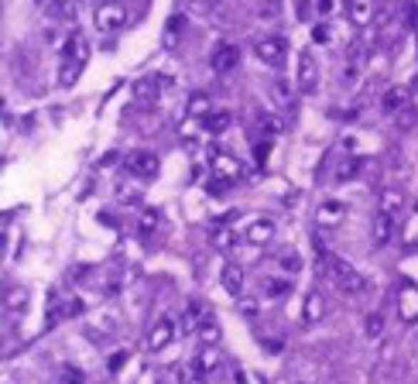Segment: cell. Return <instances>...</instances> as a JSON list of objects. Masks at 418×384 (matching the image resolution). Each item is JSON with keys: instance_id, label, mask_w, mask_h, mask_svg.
I'll return each mask as SVG.
<instances>
[{"instance_id": "cell-1", "label": "cell", "mask_w": 418, "mask_h": 384, "mask_svg": "<svg viewBox=\"0 0 418 384\" xmlns=\"http://www.w3.org/2000/svg\"><path fill=\"white\" fill-rule=\"evenodd\" d=\"M319 271L326 275V278H332L336 285H340V292H347V295H364L367 292V278L353 268V264H347L343 258H336V254H326V247H319Z\"/></svg>"}, {"instance_id": "cell-21", "label": "cell", "mask_w": 418, "mask_h": 384, "mask_svg": "<svg viewBox=\"0 0 418 384\" xmlns=\"http://www.w3.org/2000/svg\"><path fill=\"white\" fill-rule=\"evenodd\" d=\"M381 210L391 213V216H398V213L404 210V192L394 189V186H391V189H384L381 192Z\"/></svg>"}, {"instance_id": "cell-2", "label": "cell", "mask_w": 418, "mask_h": 384, "mask_svg": "<svg viewBox=\"0 0 418 384\" xmlns=\"http://www.w3.org/2000/svg\"><path fill=\"white\" fill-rule=\"evenodd\" d=\"M254 55L261 59L264 66H275V69H281L285 66V55H288V45H285V38H261L258 45H254Z\"/></svg>"}, {"instance_id": "cell-20", "label": "cell", "mask_w": 418, "mask_h": 384, "mask_svg": "<svg viewBox=\"0 0 418 384\" xmlns=\"http://www.w3.org/2000/svg\"><path fill=\"white\" fill-rule=\"evenodd\" d=\"M117 199H121L123 206H138V203H141L138 178H121V182H117Z\"/></svg>"}, {"instance_id": "cell-3", "label": "cell", "mask_w": 418, "mask_h": 384, "mask_svg": "<svg viewBox=\"0 0 418 384\" xmlns=\"http://www.w3.org/2000/svg\"><path fill=\"white\" fill-rule=\"evenodd\" d=\"M127 172L134 175L138 182L158 178V155H151V151H134V155L127 158Z\"/></svg>"}, {"instance_id": "cell-37", "label": "cell", "mask_w": 418, "mask_h": 384, "mask_svg": "<svg viewBox=\"0 0 418 384\" xmlns=\"http://www.w3.org/2000/svg\"><path fill=\"white\" fill-rule=\"evenodd\" d=\"M206 189H209V196H223V192L230 189V182H227V178H220V175H216V178L209 182Z\"/></svg>"}, {"instance_id": "cell-33", "label": "cell", "mask_w": 418, "mask_h": 384, "mask_svg": "<svg viewBox=\"0 0 418 384\" xmlns=\"http://www.w3.org/2000/svg\"><path fill=\"white\" fill-rule=\"evenodd\" d=\"M271 93H275V96H278V103L285 106V110H292V103H295V100H292V89L285 86V83H281V79H278V83H275V86H271Z\"/></svg>"}, {"instance_id": "cell-35", "label": "cell", "mask_w": 418, "mask_h": 384, "mask_svg": "<svg viewBox=\"0 0 418 384\" xmlns=\"http://www.w3.org/2000/svg\"><path fill=\"white\" fill-rule=\"evenodd\" d=\"M381 333H384V319H381V315H377V313L367 315V336H370V340H377Z\"/></svg>"}, {"instance_id": "cell-12", "label": "cell", "mask_w": 418, "mask_h": 384, "mask_svg": "<svg viewBox=\"0 0 418 384\" xmlns=\"http://www.w3.org/2000/svg\"><path fill=\"white\" fill-rule=\"evenodd\" d=\"M343 216H347V206H343L340 199H330V203H322V206H319V213H315L319 227H340V223H343Z\"/></svg>"}, {"instance_id": "cell-16", "label": "cell", "mask_w": 418, "mask_h": 384, "mask_svg": "<svg viewBox=\"0 0 418 384\" xmlns=\"http://www.w3.org/2000/svg\"><path fill=\"white\" fill-rule=\"evenodd\" d=\"M192 364L199 367V374H213V370H220V364H223V353H220V347H203L195 353Z\"/></svg>"}, {"instance_id": "cell-7", "label": "cell", "mask_w": 418, "mask_h": 384, "mask_svg": "<svg viewBox=\"0 0 418 384\" xmlns=\"http://www.w3.org/2000/svg\"><path fill=\"white\" fill-rule=\"evenodd\" d=\"M168 86H172V79H168V76H144V79L134 83V100H138V103H151L158 93H161V89H168Z\"/></svg>"}, {"instance_id": "cell-38", "label": "cell", "mask_w": 418, "mask_h": 384, "mask_svg": "<svg viewBox=\"0 0 418 384\" xmlns=\"http://www.w3.org/2000/svg\"><path fill=\"white\" fill-rule=\"evenodd\" d=\"M52 14L55 18H76L79 7H76V4H62V7H52Z\"/></svg>"}, {"instance_id": "cell-15", "label": "cell", "mask_w": 418, "mask_h": 384, "mask_svg": "<svg viewBox=\"0 0 418 384\" xmlns=\"http://www.w3.org/2000/svg\"><path fill=\"white\" fill-rule=\"evenodd\" d=\"M213 168H216L220 178H227V182H237V178L244 175V165L233 155H213Z\"/></svg>"}, {"instance_id": "cell-30", "label": "cell", "mask_w": 418, "mask_h": 384, "mask_svg": "<svg viewBox=\"0 0 418 384\" xmlns=\"http://www.w3.org/2000/svg\"><path fill=\"white\" fill-rule=\"evenodd\" d=\"M158 220H161V216H158V210H144L141 213V233H155L158 230Z\"/></svg>"}, {"instance_id": "cell-27", "label": "cell", "mask_w": 418, "mask_h": 384, "mask_svg": "<svg viewBox=\"0 0 418 384\" xmlns=\"http://www.w3.org/2000/svg\"><path fill=\"white\" fill-rule=\"evenodd\" d=\"M83 76V62H62V69H58V83L62 86H76V79Z\"/></svg>"}, {"instance_id": "cell-39", "label": "cell", "mask_w": 418, "mask_h": 384, "mask_svg": "<svg viewBox=\"0 0 418 384\" xmlns=\"http://www.w3.org/2000/svg\"><path fill=\"white\" fill-rule=\"evenodd\" d=\"M258 309H261V305H258V298H244V302H240V313L244 315H258Z\"/></svg>"}, {"instance_id": "cell-19", "label": "cell", "mask_w": 418, "mask_h": 384, "mask_svg": "<svg viewBox=\"0 0 418 384\" xmlns=\"http://www.w3.org/2000/svg\"><path fill=\"white\" fill-rule=\"evenodd\" d=\"M404 106H408V93H404V89H387V93L381 96V110H384V113H394V117H398Z\"/></svg>"}, {"instance_id": "cell-13", "label": "cell", "mask_w": 418, "mask_h": 384, "mask_svg": "<svg viewBox=\"0 0 418 384\" xmlns=\"http://www.w3.org/2000/svg\"><path fill=\"white\" fill-rule=\"evenodd\" d=\"M398 313L404 323H415L418 319V288L415 285H404L398 295Z\"/></svg>"}, {"instance_id": "cell-22", "label": "cell", "mask_w": 418, "mask_h": 384, "mask_svg": "<svg viewBox=\"0 0 418 384\" xmlns=\"http://www.w3.org/2000/svg\"><path fill=\"white\" fill-rule=\"evenodd\" d=\"M189 113L206 121L209 113H213V100H209V93H192L189 96Z\"/></svg>"}, {"instance_id": "cell-17", "label": "cell", "mask_w": 418, "mask_h": 384, "mask_svg": "<svg viewBox=\"0 0 418 384\" xmlns=\"http://www.w3.org/2000/svg\"><path fill=\"white\" fill-rule=\"evenodd\" d=\"M220 281H223V288H227L230 295H240L244 292V268L240 264H223Z\"/></svg>"}, {"instance_id": "cell-31", "label": "cell", "mask_w": 418, "mask_h": 384, "mask_svg": "<svg viewBox=\"0 0 418 384\" xmlns=\"http://www.w3.org/2000/svg\"><path fill=\"white\" fill-rule=\"evenodd\" d=\"M288 288H292V285H288V281H285V278H271V281H267V285H264V292H267V295H271V298H281V295H288Z\"/></svg>"}, {"instance_id": "cell-32", "label": "cell", "mask_w": 418, "mask_h": 384, "mask_svg": "<svg viewBox=\"0 0 418 384\" xmlns=\"http://www.w3.org/2000/svg\"><path fill=\"white\" fill-rule=\"evenodd\" d=\"M415 123H418V110H415V106H404V110L398 113V127H401V131H412Z\"/></svg>"}, {"instance_id": "cell-4", "label": "cell", "mask_w": 418, "mask_h": 384, "mask_svg": "<svg viewBox=\"0 0 418 384\" xmlns=\"http://www.w3.org/2000/svg\"><path fill=\"white\" fill-rule=\"evenodd\" d=\"M175 336H178V326H175V319H168V315H161L155 326H151V333H148V350H155V353H161V350L172 343Z\"/></svg>"}, {"instance_id": "cell-36", "label": "cell", "mask_w": 418, "mask_h": 384, "mask_svg": "<svg viewBox=\"0 0 418 384\" xmlns=\"http://www.w3.org/2000/svg\"><path fill=\"white\" fill-rule=\"evenodd\" d=\"M312 38H315V41H319V45H330V41H332V31H330V24H315Z\"/></svg>"}, {"instance_id": "cell-5", "label": "cell", "mask_w": 418, "mask_h": 384, "mask_svg": "<svg viewBox=\"0 0 418 384\" xmlns=\"http://www.w3.org/2000/svg\"><path fill=\"white\" fill-rule=\"evenodd\" d=\"M394 230H398V216H391V213H384V210L374 213V220H370V237H374V247L391 244Z\"/></svg>"}, {"instance_id": "cell-8", "label": "cell", "mask_w": 418, "mask_h": 384, "mask_svg": "<svg viewBox=\"0 0 418 384\" xmlns=\"http://www.w3.org/2000/svg\"><path fill=\"white\" fill-rule=\"evenodd\" d=\"M123 21H127V11L121 4H100L96 7V28L100 31H117V28H123Z\"/></svg>"}, {"instance_id": "cell-41", "label": "cell", "mask_w": 418, "mask_h": 384, "mask_svg": "<svg viewBox=\"0 0 418 384\" xmlns=\"http://www.w3.org/2000/svg\"><path fill=\"white\" fill-rule=\"evenodd\" d=\"M319 14H336V4H332V0L330 4H319Z\"/></svg>"}, {"instance_id": "cell-40", "label": "cell", "mask_w": 418, "mask_h": 384, "mask_svg": "<svg viewBox=\"0 0 418 384\" xmlns=\"http://www.w3.org/2000/svg\"><path fill=\"white\" fill-rule=\"evenodd\" d=\"M123 364H127V353H123V350H121V353H113V357L106 360V367H110V370H121Z\"/></svg>"}, {"instance_id": "cell-29", "label": "cell", "mask_w": 418, "mask_h": 384, "mask_svg": "<svg viewBox=\"0 0 418 384\" xmlns=\"http://www.w3.org/2000/svg\"><path fill=\"white\" fill-rule=\"evenodd\" d=\"M258 123H261V131L267 134V138H275V134L281 131V121H278V117H275V113H264V110L258 113Z\"/></svg>"}, {"instance_id": "cell-18", "label": "cell", "mask_w": 418, "mask_h": 384, "mask_svg": "<svg viewBox=\"0 0 418 384\" xmlns=\"http://www.w3.org/2000/svg\"><path fill=\"white\" fill-rule=\"evenodd\" d=\"M347 18L357 24V28H367L370 21H374V4H367V0H357V4H350L347 7Z\"/></svg>"}, {"instance_id": "cell-14", "label": "cell", "mask_w": 418, "mask_h": 384, "mask_svg": "<svg viewBox=\"0 0 418 384\" xmlns=\"http://www.w3.org/2000/svg\"><path fill=\"white\" fill-rule=\"evenodd\" d=\"M86 38L79 35V31H72L69 38H66V45H62V62H83L86 66Z\"/></svg>"}, {"instance_id": "cell-11", "label": "cell", "mask_w": 418, "mask_h": 384, "mask_svg": "<svg viewBox=\"0 0 418 384\" xmlns=\"http://www.w3.org/2000/svg\"><path fill=\"white\" fill-rule=\"evenodd\" d=\"M326 319V298L319 295V292H309L305 302H302V323L305 326H315V323H322Z\"/></svg>"}, {"instance_id": "cell-10", "label": "cell", "mask_w": 418, "mask_h": 384, "mask_svg": "<svg viewBox=\"0 0 418 384\" xmlns=\"http://www.w3.org/2000/svg\"><path fill=\"white\" fill-rule=\"evenodd\" d=\"M275 241V220L271 216H258L247 223V244H271Z\"/></svg>"}, {"instance_id": "cell-26", "label": "cell", "mask_w": 418, "mask_h": 384, "mask_svg": "<svg viewBox=\"0 0 418 384\" xmlns=\"http://www.w3.org/2000/svg\"><path fill=\"white\" fill-rule=\"evenodd\" d=\"M182 31H185V18H182V14H175V18L168 21V28H165V49H175V45H178V38H182Z\"/></svg>"}, {"instance_id": "cell-24", "label": "cell", "mask_w": 418, "mask_h": 384, "mask_svg": "<svg viewBox=\"0 0 418 384\" xmlns=\"http://www.w3.org/2000/svg\"><path fill=\"white\" fill-rule=\"evenodd\" d=\"M195 336H199V340H203V347H216V343H220V326H216V323H213V319H203V323H199V330H195Z\"/></svg>"}, {"instance_id": "cell-6", "label": "cell", "mask_w": 418, "mask_h": 384, "mask_svg": "<svg viewBox=\"0 0 418 384\" xmlns=\"http://www.w3.org/2000/svg\"><path fill=\"white\" fill-rule=\"evenodd\" d=\"M237 62H240V49L237 45H230V41H223V45H216L213 49V55H209V66H213V72H230L237 69Z\"/></svg>"}, {"instance_id": "cell-42", "label": "cell", "mask_w": 418, "mask_h": 384, "mask_svg": "<svg viewBox=\"0 0 418 384\" xmlns=\"http://www.w3.org/2000/svg\"><path fill=\"white\" fill-rule=\"evenodd\" d=\"M62 384H83V378H79V374H66V381Z\"/></svg>"}, {"instance_id": "cell-28", "label": "cell", "mask_w": 418, "mask_h": 384, "mask_svg": "<svg viewBox=\"0 0 418 384\" xmlns=\"http://www.w3.org/2000/svg\"><path fill=\"white\" fill-rule=\"evenodd\" d=\"M24 302H28V288L14 285V288L7 292V309H11V313H21V309H24Z\"/></svg>"}, {"instance_id": "cell-34", "label": "cell", "mask_w": 418, "mask_h": 384, "mask_svg": "<svg viewBox=\"0 0 418 384\" xmlns=\"http://www.w3.org/2000/svg\"><path fill=\"white\" fill-rule=\"evenodd\" d=\"M278 264L285 268V271H298V268H302L298 254H292V251H281V254H278Z\"/></svg>"}, {"instance_id": "cell-23", "label": "cell", "mask_w": 418, "mask_h": 384, "mask_svg": "<svg viewBox=\"0 0 418 384\" xmlns=\"http://www.w3.org/2000/svg\"><path fill=\"white\" fill-rule=\"evenodd\" d=\"M230 220H233V216H227V220L216 227V233H213V244L220 247V251H230L233 241H237V233H233V227H230Z\"/></svg>"}, {"instance_id": "cell-25", "label": "cell", "mask_w": 418, "mask_h": 384, "mask_svg": "<svg viewBox=\"0 0 418 384\" xmlns=\"http://www.w3.org/2000/svg\"><path fill=\"white\" fill-rule=\"evenodd\" d=\"M230 121H233L230 110H213V113L206 117V131L209 134H223V131L230 127Z\"/></svg>"}, {"instance_id": "cell-9", "label": "cell", "mask_w": 418, "mask_h": 384, "mask_svg": "<svg viewBox=\"0 0 418 384\" xmlns=\"http://www.w3.org/2000/svg\"><path fill=\"white\" fill-rule=\"evenodd\" d=\"M298 89L302 93H315L319 89V66L309 52L298 55Z\"/></svg>"}]
</instances>
